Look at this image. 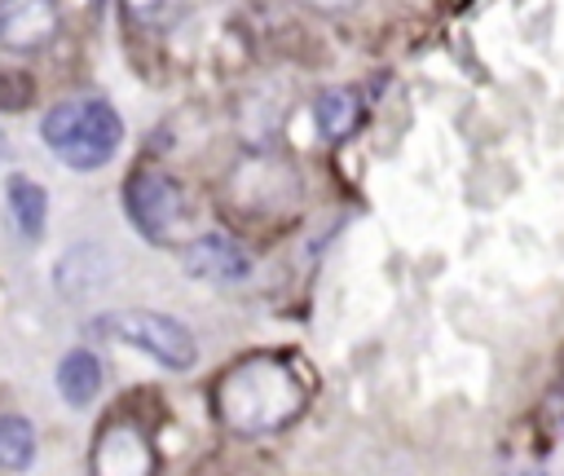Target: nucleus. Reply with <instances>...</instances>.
Returning a JSON list of instances; mask_svg holds the SVG:
<instances>
[{
  "instance_id": "obj_5",
  "label": "nucleus",
  "mask_w": 564,
  "mask_h": 476,
  "mask_svg": "<svg viewBox=\"0 0 564 476\" xmlns=\"http://www.w3.org/2000/svg\"><path fill=\"white\" fill-rule=\"evenodd\" d=\"M57 0H0V48L13 57L40 53L57 40Z\"/></svg>"
},
{
  "instance_id": "obj_1",
  "label": "nucleus",
  "mask_w": 564,
  "mask_h": 476,
  "mask_svg": "<svg viewBox=\"0 0 564 476\" xmlns=\"http://www.w3.org/2000/svg\"><path fill=\"white\" fill-rule=\"evenodd\" d=\"M304 405V379L291 361L273 353H251L234 361L216 383V414L238 436H264L291 423Z\"/></svg>"
},
{
  "instance_id": "obj_12",
  "label": "nucleus",
  "mask_w": 564,
  "mask_h": 476,
  "mask_svg": "<svg viewBox=\"0 0 564 476\" xmlns=\"http://www.w3.org/2000/svg\"><path fill=\"white\" fill-rule=\"evenodd\" d=\"M75 260H79V247H75V251H70V256L57 264V273H53V278H57V286H62L66 295H75V300H79V295L97 291L101 282H97V278H79V282H75ZM79 273H110L106 251H101V247H84V269H79Z\"/></svg>"
},
{
  "instance_id": "obj_9",
  "label": "nucleus",
  "mask_w": 564,
  "mask_h": 476,
  "mask_svg": "<svg viewBox=\"0 0 564 476\" xmlns=\"http://www.w3.org/2000/svg\"><path fill=\"white\" fill-rule=\"evenodd\" d=\"M357 115H361V97H357L352 88H326V93H317V101H313V123H317V132H322L326 141L348 137V132L357 128Z\"/></svg>"
},
{
  "instance_id": "obj_10",
  "label": "nucleus",
  "mask_w": 564,
  "mask_h": 476,
  "mask_svg": "<svg viewBox=\"0 0 564 476\" xmlns=\"http://www.w3.org/2000/svg\"><path fill=\"white\" fill-rule=\"evenodd\" d=\"M9 212H13V225L22 238H40L44 216H48V194L31 176H13L9 181Z\"/></svg>"
},
{
  "instance_id": "obj_2",
  "label": "nucleus",
  "mask_w": 564,
  "mask_h": 476,
  "mask_svg": "<svg viewBox=\"0 0 564 476\" xmlns=\"http://www.w3.org/2000/svg\"><path fill=\"white\" fill-rule=\"evenodd\" d=\"M40 132H44V145L66 167L93 172V167H101V163L115 159V150L123 141V119L101 97H70V101H57L44 115Z\"/></svg>"
},
{
  "instance_id": "obj_15",
  "label": "nucleus",
  "mask_w": 564,
  "mask_h": 476,
  "mask_svg": "<svg viewBox=\"0 0 564 476\" xmlns=\"http://www.w3.org/2000/svg\"><path fill=\"white\" fill-rule=\"evenodd\" d=\"M308 9H317V13H348V9H357L361 0H304Z\"/></svg>"
},
{
  "instance_id": "obj_3",
  "label": "nucleus",
  "mask_w": 564,
  "mask_h": 476,
  "mask_svg": "<svg viewBox=\"0 0 564 476\" xmlns=\"http://www.w3.org/2000/svg\"><path fill=\"white\" fill-rule=\"evenodd\" d=\"M123 207L128 220L141 229L145 242H176L189 234L194 225V203L181 190L176 176L159 172V167H137L123 185Z\"/></svg>"
},
{
  "instance_id": "obj_11",
  "label": "nucleus",
  "mask_w": 564,
  "mask_h": 476,
  "mask_svg": "<svg viewBox=\"0 0 564 476\" xmlns=\"http://www.w3.org/2000/svg\"><path fill=\"white\" fill-rule=\"evenodd\" d=\"M31 458H35V428L18 414H4L0 419V467L22 472V467H31Z\"/></svg>"
},
{
  "instance_id": "obj_7",
  "label": "nucleus",
  "mask_w": 564,
  "mask_h": 476,
  "mask_svg": "<svg viewBox=\"0 0 564 476\" xmlns=\"http://www.w3.org/2000/svg\"><path fill=\"white\" fill-rule=\"evenodd\" d=\"M181 269L198 282H242L251 273V256L229 234H203L181 251Z\"/></svg>"
},
{
  "instance_id": "obj_16",
  "label": "nucleus",
  "mask_w": 564,
  "mask_h": 476,
  "mask_svg": "<svg viewBox=\"0 0 564 476\" xmlns=\"http://www.w3.org/2000/svg\"><path fill=\"white\" fill-rule=\"evenodd\" d=\"M4 150H9V141H4V132H0V159H4Z\"/></svg>"
},
{
  "instance_id": "obj_6",
  "label": "nucleus",
  "mask_w": 564,
  "mask_h": 476,
  "mask_svg": "<svg viewBox=\"0 0 564 476\" xmlns=\"http://www.w3.org/2000/svg\"><path fill=\"white\" fill-rule=\"evenodd\" d=\"M93 476H154V450L141 423L115 419L93 445Z\"/></svg>"
},
{
  "instance_id": "obj_14",
  "label": "nucleus",
  "mask_w": 564,
  "mask_h": 476,
  "mask_svg": "<svg viewBox=\"0 0 564 476\" xmlns=\"http://www.w3.org/2000/svg\"><path fill=\"white\" fill-rule=\"evenodd\" d=\"M26 93H31V88H26V79H18V75H0V106L18 110V106H26V101H31Z\"/></svg>"
},
{
  "instance_id": "obj_8",
  "label": "nucleus",
  "mask_w": 564,
  "mask_h": 476,
  "mask_svg": "<svg viewBox=\"0 0 564 476\" xmlns=\"http://www.w3.org/2000/svg\"><path fill=\"white\" fill-rule=\"evenodd\" d=\"M57 392L70 401V405H88L97 392H101V361L97 353L88 348H70L57 366Z\"/></svg>"
},
{
  "instance_id": "obj_4",
  "label": "nucleus",
  "mask_w": 564,
  "mask_h": 476,
  "mask_svg": "<svg viewBox=\"0 0 564 476\" xmlns=\"http://www.w3.org/2000/svg\"><path fill=\"white\" fill-rule=\"evenodd\" d=\"M93 331L115 335V339L141 348L145 357H154L159 366H172V370H185V366H194V357H198L194 335H189L176 317H167V313H145V309L110 313V317H97Z\"/></svg>"
},
{
  "instance_id": "obj_13",
  "label": "nucleus",
  "mask_w": 564,
  "mask_h": 476,
  "mask_svg": "<svg viewBox=\"0 0 564 476\" xmlns=\"http://www.w3.org/2000/svg\"><path fill=\"white\" fill-rule=\"evenodd\" d=\"M119 9L137 26H163L176 13V0H119Z\"/></svg>"
}]
</instances>
